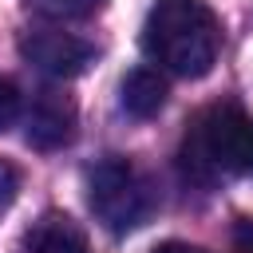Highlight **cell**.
<instances>
[{
  "label": "cell",
  "mask_w": 253,
  "mask_h": 253,
  "mask_svg": "<svg viewBox=\"0 0 253 253\" xmlns=\"http://www.w3.org/2000/svg\"><path fill=\"white\" fill-rule=\"evenodd\" d=\"M20 55L47 79H75L95 63V47L59 28H36L20 36Z\"/></svg>",
  "instance_id": "cell-4"
},
{
  "label": "cell",
  "mask_w": 253,
  "mask_h": 253,
  "mask_svg": "<svg viewBox=\"0 0 253 253\" xmlns=\"http://www.w3.org/2000/svg\"><path fill=\"white\" fill-rule=\"evenodd\" d=\"M24 115V95L12 79H0V130H8Z\"/></svg>",
  "instance_id": "cell-9"
},
{
  "label": "cell",
  "mask_w": 253,
  "mask_h": 253,
  "mask_svg": "<svg viewBox=\"0 0 253 253\" xmlns=\"http://www.w3.org/2000/svg\"><path fill=\"white\" fill-rule=\"evenodd\" d=\"M16 190H20V174L0 158V217L8 213V206L16 202Z\"/></svg>",
  "instance_id": "cell-10"
},
{
  "label": "cell",
  "mask_w": 253,
  "mask_h": 253,
  "mask_svg": "<svg viewBox=\"0 0 253 253\" xmlns=\"http://www.w3.org/2000/svg\"><path fill=\"white\" fill-rule=\"evenodd\" d=\"M119 103L134 119H154L166 107V79L158 67H130L119 83Z\"/></svg>",
  "instance_id": "cell-7"
},
{
  "label": "cell",
  "mask_w": 253,
  "mask_h": 253,
  "mask_svg": "<svg viewBox=\"0 0 253 253\" xmlns=\"http://www.w3.org/2000/svg\"><path fill=\"white\" fill-rule=\"evenodd\" d=\"M107 0H24V8L47 24H75V20H91L95 12H103Z\"/></svg>",
  "instance_id": "cell-8"
},
{
  "label": "cell",
  "mask_w": 253,
  "mask_h": 253,
  "mask_svg": "<svg viewBox=\"0 0 253 253\" xmlns=\"http://www.w3.org/2000/svg\"><path fill=\"white\" fill-rule=\"evenodd\" d=\"M233 253H253V221L241 217L233 229Z\"/></svg>",
  "instance_id": "cell-11"
},
{
  "label": "cell",
  "mask_w": 253,
  "mask_h": 253,
  "mask_svg": "<svg viewBox=\"0 0 253 253\" xmlns=\"http://www.w3.org/2000/svg\"><path fill=\"white\" fill-rule=\"evenodd\" d=\"M24 253H91L87 233L59 210H47L28 233H24Z\"/></svg>",
  "instance_id": "cell-6"
},
{
  "label": "cell",
  "mask_w": 253,
  "mask_h": 253,
  "mask_svg": "<svg viewBox=\"0 0 253 253\" xmlns=\"http://www.w3.org/2000/svg\"><path fill=\"white\" fill-rule=\"evenodd\" d=\"M75 134V107L55 91H36L24 111V138L36 150H55Z\"/></svg>",
  "instance_id": "cell-5"
},
{
  "label": "cell",
  "mask_w": 253,
  "mask_h": 253,
  "mask_svg": "<svg viewBox=\"0 0 253 253\" xmlns=\"http://www.w3.org/2000/svg\"><path fill=\"white\" fill-rule=\"evenodd\" d=\"M142 51L158 71L202 79L217 63L221 24L206 0H154L142 20Z\"/></svg>",
  "instance_id": "cell-1"
},
{
  "label": "cell",
  "mask_w": 253,
  "mask_h": 253,
  "mask_svg": "<svg viewBox=\"0 0 253 253\" xmlns=\"http://www.w3.org/2000/svg\"><path fill=\"white\" fill-rule=\"evenodd\" d=\"M150 253H206V249L186 245V241H166V245H158V249H150Z\"/></svg>",
  "instance_id": "cell-12"
},
{
  "label": "cell",
  "mask_w": 253,
  "mask_h": 253,
  "mask_svg": "<svg viewBox=\"0 0 253 253\" xmlns=\"http://www.w3.org/2000/svg\"><path fill=\"white\" fill-rule=\"evenodd\" d=\"M87 206L107 233L123 237L150 221V213L158 210V194L130 158L107 154L87 170Z\"/></svg>",
  "instance_id": "cell-3"
},
{
  "label": "cell",
  "mask_w": 253,
  "mask_h": 253,
  "mask_svg": "<svg viewBox=\"0 0 253 253\" xmlns=\"http://www.w3.org/2000/svg\"><path fill=\"white\" fill-rule=\"evenodd\" d=\"M182 170L194 182L253 178V115L237 103L206 107L182 142Z\"/></svg>",
  "instance_id": "cell-2"
}]
</instances>
